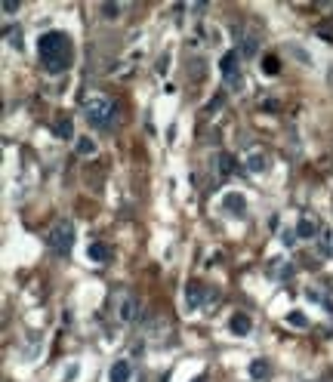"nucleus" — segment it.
Here are the masks:
<instances>
[{
  "mask_svg": "<svg viewBox=\"0 0 333 382\" xmlns=\"http://www.w3.org/2000/svg\"><path fill=\"white\" fill-rule=\"evenodd\" d=\"M296 235H300V238H315L318 235V222L315 219H300V222H296Z\"/></svg>",
  "mask_w": 333,
  "mask_h": 382,
  "instance_id": "11",
  "label": "nucleus"
},
{
  "mask_svg": "<svg viewBox=\"0 0 333 382\" xmlns=\"http://www.w3.org/2000/svg\"><path fill=\"white\" fill-rule=\"evenodd\" d=\"M256 50H259V41H256L253 34H247L244 41H241V56H244V59H253V56H256Z\"/></svg>",
  "mask_w": 333,
  "mask_h": 382,
  "instance_id": "12",
  "label": "nucleus"
},
{
  "mask_svg": "<svg viewBox=\"0 0 333 382\" xmlns=\"http://www.w3.org/2000/svg\"><path fill=\"white\" fill-rule=\"evenodd\" d=\"M102 13H105V16H118V13H121V7H118V4H105V7H102Z\"/></svg>",
  "mask_w": 333,
  "mask_h": 382,
  "instance_id": "20",
  "label": "nucleus"
},
{
  "mask_svg": "<svg viewBox=\"0 0 333 382\" xmlns=\"http://www.w3.org/2000/svg\"><path fill=\"white\" fill-rule=\"evenodd\" d=\"M201 290H204V287H201L198 281H192L189 287H185V309H198V305H201V296H204Z\"/></svg>",
  "mask_w": 333,
  "mask_h": 382,
  "instance_id": "10",
  "label": "nucleus"
},
{
  "mask_svg": "<svg viewBox=\"0 0 333 382\" xmlns=\"http://www.w3.org/2000/svg\"><path fill=\"white\" fill-rule=\"evenodd\" d=\"M296 238H300V235H296V232H284V235H281V241H284L287 247H293V241H296Z\"/></svg>",
  "mask_w": 333,
  "mask_h": 382,
  "instance_id": "22",
  "label": "nucleus"
},
{
  "mask_svg": "<svg viewBox=\"0 0 333 382\" xmlns=\"http://www.w3.org/2000/svg\"><path fill=\"white\" fill-rule=\"evenodd\" d=\"M71 244H74V225L71 222H56L53 228H50V235H47V247L56 253V256H65L68 250H71Z\"/></svg>",
  "mask_w": 333,
  "mask_h": 382,
  "instance_id": "3",
  "label": "nucleus"
},
{
  "mask_svg": "<svg viewBox=\"0 0 333 382\" xmlns=\"http://www.w3.org/2000/svg\"><path fill=\"white\" fill-rule=\"evenodd\" d=\"M235 68H238V53L232 50V53H226L219 59V71L226 74V81H229L232 90H241V74H235Z\"/></svg>",
  "mask_w": 333,
  "mask_h": 382,
  "instance_id": "5",
  "label": "nucleus"
},
{
  "mask_svg": "<svg viewBox=\"0 0 333 382\" xmlns=\"http://www.w3.org/2000/svg\"><path fill=\"white\" fill-rule=\"evenodd\" d=\"M192 382H207V376H198V379H192Z\"/></svg>",
  "mask_w": 333,
  "mask_h": 382,
  "instance_id": "25",
  "label": "nucleus"
},
{
  "mask_svg": "<svg viewBox=\"0 0 333 382\" xmlns=\"http://www.w3.org/2000/svg\"><path fill=\"white\" fill-rule=\"evenodd\" d=\"M250 327H253V324H250V318H247L244 312H235V315H232V321H229V330H232V333H238V336H247V333H250Z\"/></svg>",
  "mask_w": 333,
  "mask_h": 382,
  "instance_id": "9",
  "label": "nucleus"
},
{
  "mask_svg": "<svg viewBox=\"0 0 333 382\" xmlns=\"http://www.w3.org/2000/svg\"><path fill=\"white\" fill-rule=\"evenodd\" d=\"M84 118H87V124L96 127V130H111V127L118 124V108H115V102H111L108 96L96 93V96L84 99Z\"/></svg>",
  "mask_w": 333,
  "mask_h": 382,
  "instance_id": "2",
  "label": "nucleus"
},
{
  "mask_svg": "<svg viewBox=\"0 0 333 382\" xmlns=\"http://www.w3.org/2000/svg\"><path fill=\"white\" fill-rule=\"evenodd\" d=\"M115 305H118V321H121V324H130V321L136 318V312H139V302H136L133 293H118V296H115Z\"/></svg>",
  "mask_w": 333,
  "mask_h": 382,
  "instance_id": "4",
  "label": "nucleus"
},
{
  "mask_svg": "<svg viewBox=\"0 0 333 382\" xmlns=\"http://www.w3.org/2000/svg\"><path fill=\"white\" fill-rule=\"evenodd\" d=\"M250 376H253V379H266V376H269V361H266V358H256V361L250 364Z\"/></svg>",
  "mask_w": 333,
  "mask_h": 382,
  "instance_id": "13",
  "label": "nucleus"
},
{
  "mask_svg": "<svg viewBox=\"0 0 333 382\" xmlns=\"http://www.w3.org/2000/svg\"><path fill=\"white\" fill-rule=\"evenodd\" d=\"M74 47H71V37L62 31H47L41 41H37V59L50 74H62L71 65Z\"/></svg>",
  "mask_w": 333,
  "mask_h": 382,
  "instance_id": "1",
  "label": "nucleus"
},
{
  "mask_svg": "<svg viewBox=\"0 0 333 382\" xmlns=\"http://www.w3.org/2000/svg\"><path fill=\"white\" fill-rule=\"evenodd\" d=\"M266 68H269V74H278V59L269 56V59H266Z\"/></svg>",
  "mask_w": 333,
  "mask_h": 382,
  "instance_id": "23",
  "label": "nucleus"
},
{
  "mask_svg": "<svg viewBox=\"0 0 333 382\" xmlns=\"http://www.w3.org/2000/svg\"><path fill=\"white\" fill-rule=\"evenodd\" d=\"M130 376H133V367L127 361H118L115 367L108 370V382H130Z\"/></svg>",
  "mask_w": 333,
  "mask_h": 382,
  "instance_id": "7",
  "label": "nucleus"
},
{
  "mask_svg": "<svg viewBox=\"0 0 333 382\" xmlns=\"http://www.w3.org/2000/svg\"><path fill=\"white\" fill-rule=\"evenodd\" d=\"M222 207H226L229 213H244L247 210V201H244V195H238V191H229V195L226 198H222Z\"/></svg>",
  "mask_w": 333,
  "mask_h": 382,
  "instance_id": "6",
  "label": "nucleus"
},
{
  "mask_svg": "<svg viewBox=\"0 0 333 382\" xmlns=\"http://www.w3.org/2000/svg\"><path fill=\"white\" fill-rule=\"evenodd\" d=\"M219 167H222V173H235V158L232 155H219Z\"/></svg>",
  "mask_w": 333,
  "mask_h": 382,
  "instance_id": "18",
  "label": "nucleus"
},
{
  "mask_svg": "<svg viewBox=\"0 0 333 382\" xmlns=\"http://www.w3.org/2000/svg\"><path fill=\"white\" fill-rule=\"evenodd\" d=\"M287 324H290V327H296V330H306V327H309V321H306V315H303L300 309L287 312Z\"/></svg>",
  "mask_w": 333,
  "mask_h": 382,
  "instance_id": "15",
  "label": "nucleus"
},
{
  "mask_svg": "<svg viewBox=\"0 0 333 382\" xmlns=\"http://www.w3.org/2000/svg\"><path fill=\"white\" fill-rule=\"evenodd\" d=\"M53 133L59 136V139H74V124H71V118H65V114H62V118H56L53 121Z\"/></svg>",
  "mask_w": 333,
  "mask_h": 382,
  "instance_id": "8",
  "label": "nucleus"
},
{
  "mask_svg": "<svg viewBox=\"0 0 333 382\" xmlns=\"http://www.w3.org/2000/svg\"><path fill=\"white\" fill-rule=\"evenodd\" d=\"M4 13H7V16L19 13V4H13V0H4Z\"/></svg>",
  "mask_w": 333,
  "mask_h": 382,
  "instance_id": "21",
  "label": "nucleus"
},
{
  "mask_svg": "<svg viewBox=\"0 0 333 382\" xmlns=\"http://www.w3.org/2000/svg\"><path fill=\"white\" fill-rule=\"evenodd\" d=\"M78 373H81V370H78V364H71V370L65 373V382H74V379H78Z\"/></svg>",
  "mask_w": 333,
  "mask_h": 382,
  "instance_id": "24",
  "label": "nucleus"
},
{
  "mask_svg": "<svg viewBox=\"0 0 333 382\" xmlns=\"http://www.w3.org/2000/svg\"><path fill=\"white\" fill-rule=\"evenodd\" d=\"M7 41H10V47L22 50V34H19V31H13V28H10V31H7Z\"/></svg>",
  "mask_w": 333,
  "mask_h": 382,
  "instance_id": "19",
  "label": "nucleus"
},
{
  "mask_svg": "<svg viewBox=\"0 0 333 382\" xmlns=\"http://www.w3.org/2000/svg\"><path fill=\"white\" fill-rule=\"evenodd\" d=\"M330 253H333V247H330Z\"/></svg>",
  "mask_w": 333,
  "mask_h": 382,
  "instance_id": "26",
  "label": "nucleus"
},
{
  "mask_svg": "<svg viewBox=\"0 0 333 382\" xmlns=\"http://www.w3.org/2000/svg\"><path fill=\"white\" fill-rule=\"evenodd\" d=\"M87 259L105 262V259H108V247H105V244H90V247H87Z\"/></svg>",
  "mask_w": 333,
  "mask_h": 382,
  "instance_id": "14",
  "label": "nucleus"
},
{
  "mask_svg": "<svg viewBox=\"0 0 333 382\" xmlns=\"http://www.w3.org/2000/svg\"><path fill=\"white\" fill-rule=\"evenodd\" d=\"M247 170H250V173H263V170H266V158L259 155V151H253V155L247 158Z\"/></svg>",
  "mask_w": 333,
  "mask_h": 382,
  "instance_id": "16",
  "label": "nucleus"
},
{
  "mask_svg": "<svg viewBox=\"0 0 333 382\" xmlns=\"http://www.w3.org/2000/svg\"><path fill=\"white\" fill-rule=\"evenodd\" d=\"M78 155H81V158H90V155H96V142H93L90 136L78 139Z\"/></svg>",
  "mask_w": 333,
  "mask_h": 382,
  "instance_id": "17",
  "label": "nucleus"
}]
</instances>
